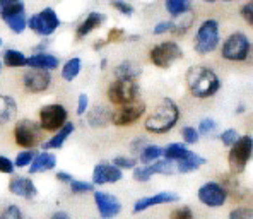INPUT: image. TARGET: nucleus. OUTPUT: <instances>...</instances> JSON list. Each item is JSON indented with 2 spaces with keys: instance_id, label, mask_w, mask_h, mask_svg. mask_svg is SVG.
<instances>
[{
  "instance_id": "obj_1",
  "label": "nucleus",
  "mask_w": 253,
  "mask_h": 219,
  "mask_svg": "<svg viewBox=\"0 0 253 219\" xmlns=\"http://www.w3.org/2000/svg\"><path fill=\"white\" fill-rule=\"evenodd\" d=\"M185 83L193 98L207 99L212 98L221 89V79L219 76L206 65H193L185 74Z\"/></svg>"
},
{
  "instance_id": "obj_2",
  "label": "nucleus",
  "mask_w": 253,
  "mask_h": 219,
  "mask_svg": "<svg viewBox=\"0 0 253 219\" xmlns=\"http://www.w3.org/2000/svg\"><path fill=\"white\" fill-rule=\"evenodd\" d=\"M180 117H181L180 106L171 98H163L161 103L146 118L144 127H146V131L149 133L163 135V133H168L176 127V124L180 122Z\"/></svg>"
},
{
  "instance_id": "obj_3",
  "label": "nucleus",
  "mask_w": 253,
  "mask_h": 219,
  "mask_svg": "<svg viewBox=\"0 0 253 219\" xmlns=\"http://www.w3.org/2000/svg\"><path fill=\"white\" fill-rule=\"evenodd\" d=\"M221 44V26L215 19H206L197 28L193 38V50L199 55H209Z\"/></svg>"
},
{
  "instance_id": "obj_4",
  "label": "nucleus",
  "mask_w": 253,
  "mask_h": 219,
  "mask_svg": "<svg viewBox=\"0 0 253 219\" xmlns=\"http://www.w3.org/2000/svg\"><path fill=\"white\" fill-rule=\"evenodd\" d=\"M139 94H140L139 81H133V79H118V77H115V81L110 83V86L106 89L108 101L117 106V108L137 101Z\"/></svg>"
},
{
  "instance_id": "obj_5",
  "label": "nucleus",
  "mask_w": 253,
  "mask_h": 219,
  "mask_svg": "<svg viewBox=\"0 0 253 219\" xmlns=\"http://www.w3.org/2000/svg\"><path fill=\"white\" fill-rule=\"evenodd\" d=\"M12 135L16 144L22 149H35L43 144V131L38 122L31 118H21L14 124Z\"/></svg>"
},
{
  "instance_id": "obj_6",
  "label": "nucleus",
  "mask_w": 253,
  "mask_h": 219,
  "mask_svg": "<svg viewBox=\"0 0 253 219\" xmlns=\"http://www.w3.org/2000/svg\"><path fill=\"white\" fill-rule=\"evenodd\" d=\"M252 55V40L245 33L234 31L224 40L221 57L228 62H245Z\"/></svg>"
},
{
  "instance_id": "obj_7",
  "label": "nucleus",
  "mask_w": 253,
  "mask_h": 219,
  "mask_svg": "<svg viewBox=\"0 0 253 219\" xmlns=\"http://www.w3.org/2000/svg\"><path fill=\"white\" fill-rule=\"evenodd\" d=\"M252 154H253V137L250 133L240 135L236 142L229 147V154H228L229 170H231L233 175H241L247 170L248 163L252 161Z\"/></svg>"
},
{
  "instance_id": "obj_8",
  "label": "nucleus",
  "mask_w": 253,
  "mask_h": 219,
  "mask_svg": "<svg viewBox=\"0 0 253 219\" xmlns=\"http://www.w3.org/2000/svg\"><path fill=\"white\" fill-rule=\"evenodd\" d=\"M181 58H183V48L173 40L154 44L149 51V60L158 69H169L174 62Z\"/></svg>"
},
{
  "instance_id": "obj_9",
  "label": "nucleus",
  "mask_w": 253,
  "mask_h": 219,
  "mask_svg": "<svg viewBox=\"0 0 253 219\" xmlns=\"http://www.w3.org/2000/svg\"><path fill=\"white\" fill-rule=\"evenodd\" d=\"M60 24H62V21L53 7H44V9L40 10L38 14L29 16L28 22H26V26H28L35 35L42 36V38L51 36L58 28H60Z\"/></svg>"
},
{
  "instance_id": "obj_10",
  "label": "nucleus",
  "mask_w": 253,
  "mask_h": 219,
  "mask_svg": "<svg viewBox=\"0 0 253 219\" xmlns=\"http://www.w3.org/2000/svg\"><path fill=\"white\" fill-rule=\"evenodd\" d=\"M69 122V111L60 103H50L40 108L38 124L43 132H57Z\"/></svg>"
},
{
  "instance_id": "obj_11",
  "label": "nucleus",
  "mask_w": 253,
  "mask_h": 219,
  "mask_svg": "<svg viewBox=\"0 0 253 219\" xmlns=\"http://www.w3.org/2000/svg\"><path fill=\"white\" fill-rule=\"evenodd\" d=\"M0 17L7 24V28L14 33V35H22L28 29L26 22H28V16H26V3L22 0H12L7 3L5 7L0 9Z\"/></svg>"
},
{
  "instance_id": "obj_12",
  "label": "nucleus",
  "mask_w": 253,
  "mask_h": 219,
  "mask_svg": "<svg viewBox=\"0 0 253 219\" xmlns=\"http://www.w3.org/2000/svg\"><path fill=\"white\" fill-rule=\"evenodd\" d=\"M176 173V165L169 159H158L151 165H137L132 170V178L139 183H147L154 175H173Z\"/></svg>"
},
{
  "instance_id": "obj_13",
  "label": "nucleus",
  "mask_w": 253,
  "mask_h": 219,
  "mask_svg": "<svg viewBox=\"0 0 253 219\" xmlns=\"http://www.w3.org/2000/svg\"><path fill=\"white\" fill-rule=\"evenodd\" d=\"M146 103L144 101H133L130 105H124L118 106L117 110H113V115H111V124L115 127H132L135 125L140 118L146 115Z\"/></svg>"
},
{
  "instance_id": "obj_14",
  "label": "nucleus",
  "mask_w": 253,
  "mask_h": 219,
  "mask_svg": "<svg viewBox=\"0 0 253 219\" xmlns=\"http://www.w3.org/2000/svg\"><path fill=\"white\" fill-rule=\"evenodd\" d=\"M197 199L200 204L211 209L222 207L228 200V188L219 181H206L202 187L197 190Z\"/></svg>"
},
{
  "instance_id": "obj_15",
  "label": "nucleus",
  "mask_w": 253,
  "mask_h": 219,
  "mask_svg": "<svg viewBox=\"0 0 253 219\" xmlns=\"http://www.w3.org/2000/svg\"><path fill=\"white\" fill-rule=\"evenodd\" d=\"M92 199H94L96 209L101 219H113L122 213V202L117 195L110 194V192L94 190L92 192Z\"/></svg>"
},
{
  "instance_id": "obj_16",
  "label": "nucleus",
  "mask_w": 253,
  "mask_h": 219,
  "mask_svg": "<svg viewBox=\"0 0 253 219\" xmlns=\"http://www.w3.org/2000/svg\"><path fill=\"white\" fill-rule=\"evenodd\" d=\"M22 86L31 94H42L51 86V72L40 69H29L22 76Z\"/></svg>"
},
{
  "instance_id": "obj_17",
  "label": "nucleus",
  "mask_w": 253,
  "mask_h": 219,
  "mask_svg": "<svg viewBox=\"0 0 253 219\" xmlns=\"http://www.w3.org/2000/svg\"><path fill=\"white\" fill-rule=\"evenodd\" d=\"M176 202H180V195H178L176 192H171V190L156 192V194H152V195L140 197L139 200H135L132 211L135 214H139V213H144V211L151 209V207L166 206V204H176Z\"/></svg>"
},
{
  "instance_id": "obj_18",
  "label": "nucleus",
  "mask_w": 253,
  "mask_h": 219,
  "mask_svg": "<svg viewBox=\"0 0 253 219\" xmlns=\"http://www.w3.org/2000/svg\"><path fill=\"white\" fill-rule=\"evenodd\" d=\"M122 178H124V172L108 161L98 163V165L92 168V185H94V187L118 183Z\"/></svg>"
},
{
  "instance_id": "obj_19",
  "label": "nucleus",
  "mask_w": 253,
  "mask_h": 219,
  "mask_svg": "<svg viewBox=\"0 0 253 219\" xmlns=\"http://www.w3.org/2000/svg\"><path fill=\"white\" fill-rule=\"evenodd\" d=\"M9 192L16 197H21L24 200H33L38 195V187L29 176L16 175L9 180Z\"/></svg>"
},
{
  "instance_id": "obj_20",
  "label": "nucleus",
  "mask_w": 253,
  "mask_h": 219,
  "mask_svg": "<svg viewBox=\"0 0 253 219\" xmlns=\"http://www.w3.org/2000/svg\"><path fill=\"white\" fill-rule=\"evenodd\" d=\"M85 115H87V125L91 129H105L108 125H111L113 110L106 105H96L85 111Z\"/></svg>"
},
{
  "instance_id": "obj_21",
  "label": "nucleus",
  "mask_w": 253,
  "mask_h": 219,
  "mask_svg": "<svg viewBox=\"0 0 253 219\" xmlns=\"http://www.w3.org/2000/svg\"><path fill=\"white\" fill-rule=\"evenodd\" d=\"M57 166V156L51 151H42V153H36L33 158L31 165L28 166L29 175H38V173H48L51 170H55Z\"/></svg>"
},
{
  "instance_id": "obj_22",
  "label": "nucleus",
  "mask_w": 253,
  "mask_h": 219,
  "mask_svg": "<svg viewBox=\"0 0 253 219\" xmlns=\"http://www.w3.org/2000/svg\"><path fill=\"white\" fill-rule=\"evenodd\" d=\"M58 65H60V60H58V57L48 53V51L33 53L31 57H28V62H26V67H29V69L48 70V72L58 69Z\"/></svg>"
},
{
  "instance_id": "obj_23",
  "label": "nucleus",
  "mask_w": 253,
  "mask_h": 219,
  "mask_svg": "<svg viewBox=\"0 0 253 219\" xmlns=\"http://www.w3.org/2000/svg\"><path fill=\"white\" fill-rule=\"evenodd\" d=\"M76 131V125L72 124V122H67L65 125H63L62 129H58L57 132H53V135L50 137V139L43 140V151H57L63 147V144L67 142V139H69L70 135L74 133Z\"/></svg>"
},
{
  "instance_id": "obj_24",
  "label": "nucleus",
  "mask_w": 253,
  "mask_h": 219,
  "mask_svg": "<svg viewBox=\"0 0 253 219\" xmlns=\"http://www.w3.org/2000/svg\"><path fill=\"white\" fill-rule=\"evenodd\" d=\"M105 22V14L98 12V10H92L85 16V19L77 26L76 29V36L77 38H85V36L91 35L94 29H98L99 26Z\"/></svg>"
},
{
  "instance_id": "obj_25",
  "label": "nucleus",
  "mask_w": 253,
  "mask_h": 219,
  "mask_svg": "<svg viewBox=\"0 0 253 219\" xmlns=\"http://www.w3.org/2000/svg\"><path fill=\"white\" fill-rule=\"evenodd\" d=\"M174 165H176V173L187 175V173H193V172H197V170L202 168V166L206 165V158H202L200 154L190 151L183 159H180V161L174 163Z\"/></svg>"
},
{
  "instance_id": "obj_26",
  "label": "nucleus",
  "mask_w": 253,
  "mask_h": 219,
  "mask_svg": "<svg viewBox=\"0 0 253 219\" xmlns=\"http://www.w3.org/2000/svg\"><path fill=\"white\" fill-rule=\"evenodd\" d=\"M17 115V103L12 96L0 94V125L12 122Z\"/></svg>"
},
{
  "instance_id": "obj_27",
  "label": "nucleus",
  "mask_w": 253,
  "mask_h": 219,
  "mask_svg": "<svg viewBox=\"0 0 253 219\" xmlns=\"http://www.w3.org/2000/svg\"><path fill=\"white\" fill-rule=\"evenodd\" d=\"M115 77L118 79H133V81H139V77L142 76V69H140L139 64L132 60H124L120 62L113 70Z\"/></svg>"
},
{
  "instance_id": "obj_28",
  "label": "nucleus",
  "mask_w": 253,
  "mask_h": 219,
  "mask_svg": "<svg viewBox=\"0 0 253 219\" xmlns=\"http://www.w3.org/2000/svg\"><path fill=\"white\" fill-rule=\"evenodd\" d=\"M28 62V55L24 51L17 50V48H7L2 53V65L10 67V69H21L26 67Z\"/></svg>"
},
{
  "instance_id": "obj_29",
  "label": "nucleus",
  "mask_w": 253,
  "mask_h": 219,
  "mask_svg": "<svg viewBox=\"0 0 253 219\" xmlns=\"http://www.w3.org/2000/svg\"><path fill=\"white\" fill-rule=\"evenodd\" d=\"M83 70V60L79 57H72L62 65V79L67 81V83H72L74 79H77V76L81 74Z\"/></svg>"
},
{
  "instance_id": "obj_30",
  "label": "nucleus",
  "mask_w": 253,
  "mask_h": 219,
  "mask_svg": "<svg viewBox=\"0 0 253 219\" xmlns=\"http://www.w3.org/2000/svg\"><path fill=\"white\" fill-rule=\"evenodd\" d=\"M188 153V146H185L183 142H171L166 147H163V158L169 159L173 163H178L180 159H183Z\"/></svg>"
},
{
  "instance_id": "obj_31",
  "label": "nucleus",
  "mask_w": 253,
  "mask_h": 219,
  "mask_svg": "<svg viewBox=\"0 0 253 219\" xmlns=\"http://www.w3.org/2000/svg\"><path fill=\"white\" fill-rule=\"evenodd\" d=\"M193 0H165V7L171 17H181L192 10Z\"/></svg>"
},
{
  "instance_id": "obj_32",
  "label": "nucleus",
  "mask_w": 253,
  "mask_h": 219,
  "mask_svg": "<svg viewBox=\"0 0 253 219\" xmlns=\"http://www.w3.org/2000/svg\"><path fill=\"white\" fill-rule=\"evenodd\" d=\"M163 158V147L158 146V144H151L149 142L146 147L137 156V161L142 163V165H151V163L158 161V159Z\"/></svg>"
},
{
  "instance_id": "obj_33",
  "label": "nucleus",
  "mask_w": 253,
  "mask_h": 219,
  "mask_svg": "<svg viewBox=\"0 0 253 219\" xmlns=\"http://www.w3.org/2000/svg\"><path fill=\"white\" fill-rule=\"evenodd\" d=\"M193 21H195V16H193L192 12L183 14V16L180 17V21L173 22V29H171V33H173V35H176V36L187 35V33L190 31V28L193 26Z\"/></svg>"
},
{
  "instance_id": "obj_34",
  "label": "nucleus",
  "mask_w": 253,
  "mask_h": 219,
  "mask_svg": "<svg viewBox=\"0 0 253 219\" xmlns=\"http://www.w3.org/2000/svg\"><path fill=\"white\" fill-rule=\"evenodd\" d=\"M69 187H70V192H72L74 195H85V194H92V192L96 190L94 185H92V181L77 180V178H74V180L70 181Z\"/></svg>"
},
{
  "instance_id": "obj_35",
  "label": "nucleus",
  "mask_w": 253,
  "mask_h": 219,
  "mask_svg": "<svg viewBox=\"0 0 253 219\" xmlns=\"http://www.w3.org/2000/svg\"><path fill=\"white\" fill-rule=\"evenodd\" d=\"M219 129V124L214 120V118H202L199 122V127H197V132H199L200 137H209L214 135Z\"/></svg>"
},
{
  "instance_id": "obj_36",
  "label": "nucleus",
  "mask_w": 253,
  "mask_h": 219,
  "mask_svg": "<svg viewBox=\"0 0 253 219\" xmlns=\"http://www.w3.org/2000/svg\"><path fill=\"white\" fill-rule=\"evenodd\" d=\"M111 165H115L118 170H122V172H126V170L135 168V166L139 165V161H137V158H133V156H117V158H113Z\"/></svg>"
},
{
  "instance_id": "obj_37",
  "label": "nucleus",
  "mask_w": 253,
  "mask_h": 219,
  "mask_svg": "<svg viewBox=\"0 0 253 219\" xmlns=\"http://www.w3.org/2000/svg\"><path fill=\"white\" fill-rule=\"evenodd\" d=\"M36 156V151L35 149H24V151H21L19 154L16 156V159H14V166L16 168H19V170H24V168H28L29 165H31V161H33V158Z\"/></svg>"
},
{
  "instance_id": "obj_38",
  "label": "nucleus",
  "mask_w": 253,
  "mask_h": 219,
  "mask_svg": "<svg viewBox=\"0 0 253 219\" xmlns=\"http://www.w3.org/2000/svg\"><path fill=\"white\" fill-rule=\"evenodd\" d=\"M181 139H183L185 146H193V144H197L200 140V135H199V132H197L195 127L187 125V127L181 129Z\"/></svg>"
},
{
  "instance_id": "obj_39",
  "label": "nucleus",
  "mask_w": 253,
  "mask_h": 219,
  "mask_svg": "<svg viewBox=\"0 0 253 219\" xmlns=\"http://www.w3.org/2000/svg\"><path fill=\"white\" fill-rule=\"evenodd\" d=\"M0 219H24V214L16 204H9L0 211Z\"/></svg>"
},
{
  "instance_id": "obj_40",
  "label": "nucleus",
  "mask_w": 253,
  "mask_h": 219,
  "mask_svg": "<svg viewBox=\"0 0 253 219\" xmlns=\"http://www.w3.org/2000/svg\"><path fill=\"white\" fill-rule=\"evenodd\" d=\"M110 5L113 7L117 12L124 14V16L130 17L133 12H135V9H133L132 3H128L126 0H110Z\"/></svg>"
},
{
  "instance_id": "obj_41",
  "label": "nucleus",
  "mask_w": 253,
  "mask_h": 219,
  "mask_svg": "<svg viewBox=\"0 0 253 219\" xmlns=\"http://www.w3.org/2000/svg\"><path fill=\"white\" fill-rule=\"evenodd\" d=\"M217 137H219V140H221V142L224 144L226 147H231L233 144L238 140L240 133H238L236 129H226V131H222Z\"/></svg>"
},
{
  "instance_id": "obj_42",
  "label": "nucleus",
  "mask_w": 253,
  "mask_h": 219,
  "mask_svg": "<svg viewBox=\"0 0 253 219\" xmlns=\"http://www.w3.org/2000/svg\"><path fill=\"white\" fill-rule=\"evenodd\" d=\"M149 144V139L147 137H144V135H139V137H135V139L130 142V146H128V149H130V153H132V156L133 158H137L139 156V153L140 151L144 149Z\"/></svg>"
},
{
  "instance_id": "obj_43",
  "label": "nucleus",
  "mask_w": 253,
  "mask_h": 219,
  "mask_svg": "<svg viewBox=\"0 0 253 219\" xmlns=\"http://www.w3.org/2000/svg\"><path fill=\"white\" fill-rule=\"evenodd\" d=\"M169 219H195V214L188 206H180L171 213Z\"/></svg>"
},
{
  "instance_id": "obj_44",
  "label": "nucleus",
  "mask_w": 253,
  "mask_h": 219,
  "mask_svg": "<svg viewBox=\"0 0 253 219\" xmlns=\"http://www.w3.org/2000/svg\"><path fill=\"white\" fill-rule=\"evenodd\" d=\"M125 38H126L125 29H122V28H111L110 31H108L106 43H122V42H125Z\"/></svg>"
},
{
  "instance_id": "obj_45",
  "label": "nucleus",
  "mask_w": 253,
  "mask_h": 219,
  "mask_svg": "<svg viewBox=\"0 0 253 219\" xmlns=\"http://www.w3.org/2000/svg\"><path fill=\"white\" fill-rule=\"evenodd\" d=\"M229 219H253L252 207H234L229 213Z\"/></svg>"
},
{
  "instance_id": "obj_46",
  "label": "nucleus",
  "mask_w": 253,
  "mask_h": 219,
  "mask_svg": "<svg viewBox=\"0 0 253 219\" xmlns=\"http://www.w3.org/2000/svg\"><path fill=\"white\" fill-rule=\"evenodd\" d=\"M240 12H241L243 21L252 28V26H253V2H252V0H248V2H245L243 5H241Z\"/></svg>"
},
{
  "instance_id": "obj_47",
  "label": "nucleus",
  "mask_w": 253,
  "mask_h": 219,
  "mask_svg": "<svg viewBox=\"0 0 253 219\" xmlns=\"http://www.w3.org/2000/svg\"><path fill=\"white\" fill-rule=\"evenodd\" d=\"M173 29V21H159L158 24L152 28V35L154 36H161V35H166V33H171Z\"/></svg>"
},
{
  "instance_id": "obj_48",
  "label": "nucleus",
  "mask_w": 253,
  "mask_h": 219,
  "mask_svg": "<svg viewBox=\"0 0 253 219\" xmlns=\"http://www.w3.org/2000/svg\"><path fill=\"white\" fill-rule=\"evenodd\" d=\"M14 170H16V166H14L12 159L0 154V173H2V175H12Z\"/></svg>"
},
{
  "instance_id": "obj_49",
  "label": "nucleus",
  "mask_w": 253,
  "mask_h": 219,
  "mask_svg": "<svg viewBox=\"0 0 253 219\" xmlns=\"http://www.w3.org/2000/svg\"><path fill=\"white\" fill-rule=\"evenodd\" d=\"M87 110H89V96L83 92V94H79V98H77V108H76L77 117H84Z\"/></svg>"
},
{
  "instance_id": "obj_50",
  "label": "nucleus",
  "mask_w": 253,
  "mask_h": 219,
  "mask_svg": "<svg viewBox=\"0 0 253 219\" xmlns=\"http://www.w3.org/2000/svg\"><path fill=\"white\" fill-rule=\"evenodd\" d=\"M55 178H57V180L60 181V183H65V185H69L70 181L74 180V176L70 175V173H67V172H57Z\"/></svg>"
},
{
  "instance_id": "obj_51",
  "label": "nucleus",
  "mask_w": 253,
  "mask_h": 219,
  "mask_svg": "<svg viewBox=\"0 0 253 219\" xmlns=\"http://www.w3.org/2000/svg\"><path fill=\"white\" fill-rule=\"evenodd\" d=\"M50 219H72V218H70V214L65 213V211H57V213L51 214Z\"/></svg>"
},
{
  "instance_id": "obj_52",
  "label": "nucleus",
  "mask_w": 253,
  "mask_h": 219,
  "mask_svg": "<svg viewBox=\"0 0 253 219\" xmlns=\"http://www.w3.org/2000/svg\"><path fill=\"white\" fill-rule=\"evenodd\" d=\"M106 44H108V43H106V40H98V42L92 44V50H94V51H101L103 48L106 46Z\"/></svg>"
},
{
  "instance_id": "obj_53",
  "label": "nucleus",
  "mask_w": 253,
  "mask_h": 219,
  "mask_svg": "<svg viewBox=\"0 0 253 219\" xmlns=\"http://www.w3.org/2000/svg\"><path fill=\"white\" fill-rule=\"evenodd\" d=\"M46 48H48V42L44 40V42H42L40 44H36V46H35V53H40V51H46Z\"/></svg>"
},
{
  "instance_id": "obj_54",
  "label": "nucleus",
  "mask_w": 253,
  "mask_h": 219,
  "mask_svg": "<svg viewBox=\"0 0 253 219\" xmlns=\"http://www.w3.org/2000/svg\"><path fill=\"white\" fill-rule=\"evenodd\" d=\"M106 67H108V58H101V62H99V69L106 70Z\"/></svg>"
},
{
  "instance_id": "obj_55",
  "label": "nucleus",
  "mask_w": 253,
  "mask_h": 219,
  "mask_svg": "<svg viewBox=\"0 0 253 219\" xmlns=\"http://www.w3.org/2000/svg\"><path fill=\"white\" fill-rule=\"evenodd\" d=\"M206 3H214V2H234V0H204Z\"/></svg>"
},
{
  "instance_id": "obj_56",
  "label": "nucleus",
  "mask_w": 253,
  "mask_h": 219,
  "mask_svg": "<svg viewBox=\"0 0 253 219\" xmlns=\"http://www.w3.org/2000/svg\"><path fill=\"white\" fill-rule=\"evenodd\" d=\"M12 2V0H0V9H2V7H5L7 3H10Z\"/></svg>"
},
{
  "instance_id": "obj_57",
  "label": "nucleus",
  "mask_w": 253,
  "mask_h": 219,
  "mask_svg": "<svg viewBox=\"0 0 253 219\" xmlns=\"http://www.w3.org/2000/svg\"><path fill=\"white\" fill-rule=\"evenodd\" d=\"M243 111H245V106H243V105H240V106H238L236 113H243Z\"/></svg>"
},
{
  "instance_id": "obj_58",
  "label": "nucleus",
  "mask_w": 253,
  "mask_h": 219,
  "mask_svg": "<svg viewBox=\"0 0 253 219\" xmlns=\"http://www.w3.org/2000/svg\"><path fill=\"white\" fill-rule=\"evenodd\" d=\"M2 44H3V42H2V38H0V48H2Z\"/></svg>"
},
{
  "instance_id": "obj_59",
  "label": "nucleus",
  "mask_w": 253,
  "mask_h": 219,
  "mask_svg": "<svg viewBox=\"0 0 253 219\" xmlns=\"http://www.w3.org/2000/svg\"><path fill=\"white\" fill-rule=\"evenodd\" d=\"M0 70H2V62H0Z\"/></svg>"
}]
</instances>
